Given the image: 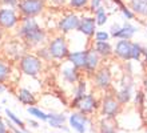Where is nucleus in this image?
I'll use <instances>...</instances> for the list:
<instances>
[{"label": "nucleus", "instance_id": "412c9836", "mask_svg": "<svg viewBox=\"0 0 147 133\" xmlns=\"http://www.w3.org/2000/svg\"><path fill=\"white\" fill-rule=\"evenodd\" d=\"M27 112L31 116H34V117H36L38 120H42V121H48V114L44 113L42 109H39V108H36V106H30L27 109Z\"/></svg>", "mask_w": 147, "mask_h": 133}, {"label": "nucleus", "instance_id": "c756f323", "mask_svg": "<svg viewBox=\"0 0 147 133\" xmlns=\"http://www.w3.org/2000/svg\"><path fill=\"white\" fill-rule=\"evenodd\" d=\"M88 0H71V5L76 8H80V7H84L86 4H87Z\"/></svg>", "mask_w": 147, "mask_h": 133}, {"label": "nucleus", "instance_id": "ddd939ff", "mask_svg": "<svg viewBox=\"0 0 147 133\" xmlns=\"http://www.w3.org/2000/svg\"><path fill=\"white\" fill-rule=\"evenodd\" d=\"M95 24H96V21L92 17H83L80 20V24H79L78 29L82 33H84L86 36H91L95 32Z\"/></svg>", "mask_w": 147, "mask_h": 133}, {"label": "nucleus", "instance_id": "f03ea898", "mask_svg": "<svg viewBox=\"0 0 147 133\" xmlns=\"http://www.w3.org/2000/svg\"><path fill=\"white\" fill-rule=\"evenodd\" d=\"M20 68L28 76H36L39 71H40V68H42V61L36 56L26 55L20 61Z\"/></svg>", "mask_w": 147, "mask_h": 133}, {"label": "nucleus", "instance_id": "bb28decb", "mask_svg": "<svg viewBox=\"0 0 147 133\" xmlns=\"http://www.w3.org/2000/svg\"><path fill=\"white\" fill-rule=\"evenodd\" d=\"M8 73H9V68L4 64L3 61L0 60V83H3L4 80L8 77Z\"/></svg>", "mask_w": 147, "mask_h": 133}, {"label": "nucleus", "instance_id": "c9c22d12", "mask_svg": "<svg viewBox=\"0 0 147 133\" xmlns=\"http://www.w3.org/2000/svg\"><path fill=\"white\" fill-rule=\"evenodd\" d=\"M142 99H143V95H142V93H138V95H136V103H138V101L142 103Z\"/></svg>", "mask_w": 147, "mask_h": 133}, {"label": "nucleus", "instance_id": "c85d7f7f", "mask_svg": "<svg viewBox=\"0 0 147 133\" xmlns=\"http://www.w3.org/2000/svg\"><path fill=\"white\" fill-rule=\"evenodd\" d=\"M95 39H96V41H107V39H109V33L105 32V31H99L95 33Z\"/></svg>", "mask_w": 147, "mask_h": 133}, {"label": "nucleus", "instance_id": "0eeeda50", "mask_svg": "<svg viewBox=\"0 0 147 133\" xmlns=\"http://www.w3.org/2000/svg\"><path fill=\"white\" fill-rule=\"evenodd\" d=\"M18 23L16 13L12 8H1L0 9V27L3 28H12Z\"/></svg>", "mask_w": 147, "mask_h": 133}, {"label": "nucleus", "instance_id": "f3484780", "mask_svg": "<svg viewBox=\"0 0 147 133\" xmlns=\"http://www.w3.org/2000/svg\"><path fill=\"white\" fill-rule=\"evenodd\" d=\"M18 99H19L20 103L24 104V105H34V104H35V97H34V95H32L28 89H26V88H23V89L19 91Z\"/></svg>", "mask_w": 147, "mask_h": 133}, {"label": "nucleus", "instance_id": "4468645a", "mask_svg": "<svg viewBox=\"0 0 147 133\" xmlns=\"http://www.w3.org/2000/svg\"><path fill=\"white\" fill-rule=\"evenodd\" d=\"M86 57H87V51L86 52H71L68 53V60L74 64V68H83L86 67Z\"/></svg>", "mask_w": 147, "mask_h": 133}, {"label": "nucleus", "instance_id": "aec40b11", "mask_svg": "<svg viewBox=\"0 0 147 133\" xmlns=\"http://www.w3.org/2000/svg\"><path fill=\"white\" fill-rule=\"evenodd\" d=\"M5 114H7L8 120H9V121H11L13 125L18 126V128H19L20 130H23V132H27V130H26V125H24V122L22 121V120H20V118L18 117V116H16L13 112H11L9 109H5Z\"/></svg>", "mask_w": 147, "mask_h": 133}, {"label": "nucleus", "instance_id": "9b49d317", "mask_svg": "<svg viewBox=\"0 0 147 133\" xmlns=\"http://www.w3.org/2000/svg\"><path fill=\"white\" fill-rule=\"evenodd\" d=\"M131 47L132 43H130L128 40H120L115 47V53L124 60H128L131 59Z\"/></svg>", "mask_w": 147, "mask_h": 133}, {"label": "nucleus", "instance_id": "b1692460", "mask_svg": "<svg viewBox=\"0 0 147 133\" xmlns=\"http://www.w3.org/2000/svg\"><path fill=\"white\" fill-rule=\"evenodd\" d=\"M95 15H96V24H99V25H103L107 21V15H106V11L103 7L98 8L95 11Z\"/></svg>", "mask_w": 147, "mask_h": 133}, {"label": "nucleus", "instance_id": "2f4dec72", "mask_svg": "<svg viewBox=\"0 0 147 133\" xmlns=\"http://www.w3.org/2000/svg\"><path fill=\"white\" fill-rule=\"evenodd\" d=\"M100 3H102V0H91V9L96 11L98 8L100 7Z\"/></svg>", "mask_w": 147, "mask_h": 133}, {"label": "nucleus", "instance_id": "6ab92c4d", "mask_svg": "<svg viewBox=\"0 0 147 133\" xmlns=\"http://www.w3.org/2000/svg\"><path fill=\"white\" fill-rule=\"evenodd\" d=\"M94 49L96 51V53L102 55V56H109V55H111V51H112L111 45L107 41H96Z\"/></svg>", "mask_w": 147, "mask_h": 133}, {"label": "nucleus", "instance_id": "f8f14e48", "mask_svg": "<svg viewBox=\"0 0 147 133\" xmlns=\"http://www.w3.org/2000/svg\"><path fill=\"white\" fill-rule=\"evenodd\" d=\"M95 83H96V87L102 88V89L109 88L110 84H111V73H110L109 69H100L95 76Z\"/></svg>", "mask_w": 147, "mask_h": 133}, {"label": "nucleus", "instance_id": "f704fd0d", "mask_svg": "<svg viewBox=\"0 0 147 133\" xmlns=\"http://www.w3.org/2000/svg\"><path fill=\"white\" fill-rule=\"evenodd\" d=\"M28 124L31 125V128H39V124L36 121H34V120H30V121H28Z\"/></svg>", "mask_w": 147, "mask_h": 133}, {"label": "nucleus", "instance_id": "4be33fe9", "mask_svg": "<svg viewBox=\"0 0 147 133\" xmlns=\"http://www.w3.org/2000/svg\"><path fill=\"white\" fill-rule=\"evenodd\" d=\"M116 99H118V103H127V101H130V99H131V91H130V88H123L120 92H118L116 93Z\"/></svg>", "mask_w": 147, "mask_h": 133}, {"label": "nucleus", "instance_id": "f257e3e1", "mask_svg": "<svg viewBox=\"0 0 147 133\" xmlns=\"http://www.w3.org/2000/svg\"><path fill=\"white\" fill-rule=\"evenodd\" d=\"M19 35L30 44H39L44 40V32L36 23V20L32 17L24 19V23L20 28Z\"/></svg>", "mask_w": 147, "mask_h": 133}, {"label": "nucleus", "instance_id": "ea45409f", "mask_svg": "<svg viewBox=\"0 0 147 133\" xmlns=\"http://www.w3.org/2000/svg\"><path fill=\"white\" fill-rule=\"evenodd\" d=\"M3 91H4V88H3V85L0 84V92H3Z\"/></svg>", "mask_w": 147, "mask_h": 133}, {"label": "nucleus", "instance_id": "e433bc0d", "mask_svg": "<svg viewBox=\"0 0 147 133\" xmlns=\"http://www.w3.org/2000/svg\"><path fill=\"white\" fill-rule=\"evenodd\" d=\"M54 3H56V4H62V3H64L66 0H52Z\"/></svg>", "mask_w": 147, "mask_h": 133}, {"label": "nucleus", "instance_id": "6e6552de", "mask_svg": "<svg viewBox=\"0 0 147 133\" xmlns=\"http://www.w3.org/2000/svg\"><path fill=\"white\" fill-rule=\"evenodd\" d=\"M102 110L107 118H114L119 113V103L112 97H106L102 103Z\"/></svg>", "mask_w": 147, "mask_h": 133}, {"label": "nucleus", "instance_id": "2eb2a0df", "mask_svg": "<svg viewBox=\"0 0 147 133\" xmlns=\"http://www.w3.org/2000/svg\"><path fill=\"white\" fill-rule=\"evenodd\" d=\"M98 63H99V56L95 52V49H88L87 51V57H86L84 68L88 69V71H94L98 67Z\"/></svg>", "mask_w": 147, "mask_h": 133}, {"label": "nucleus", "instance_id": "a211bd4d", "mask_svg": "<svg viewBox=\"0 0 147 133\" xmlns=\"http://www.w3.org/2000/svg\"><path fill=\"white\" fill-rule=\"evenodd\" d=\"M131 8L136 13L147 16V0H131Z\"/></svg>", "mask_w": 147, "mask_h": 133}, {"label": "nucleus", "instance_id": "39448f33", "mask_svg": "<svg viewBox=\"0 0 147 133\" xmlns=\"http://www.w3.org/2000/svg\"><path fill=\"white\" fill-rule=\"evenodd\" d=\"M48 52H50L51 57H55V59H63V57L68 56V49H67V45H66V40L63 37L54 39L50 43Z\"/></svg>", "mask_w": 147, "mask_h": 133}, {"label": "nucleus", "instance_id": "9d476101", "mask_svg": "<svg viewBox=\"0 0 147 133\" xmlns=\"http://www.w3.org/2000/svg\"><path fill=\"white\" fill-rule=\"evenodd\" d=\"M66 116L60 113H50L48 114V124L52 128H56V129H62L66 133H70V129L64 126V122H66Z\"/></svg>", "mask_w": 147, "mask_h": 133}, {"label": "nucleus", "instance_id": "423d86ee", "mask_svg": "<svg viewBox=\"0 0 147 133\" xmlns=\"http://www.w3.org/2000/svg\"><path fill=\"white\" fill-rule=\"evenodd\" d=\"M68 122H70V126L76 133H86L87 129H88V124H90L87 116L82 114L80 112L71 114L70 118H68Z\"/></svg>", "mask_w": 147, "mask_h": 133}, {"label": "nucleus", "instance_id": "20e7f679", "mask_svg": "<svg viewBox=\"0 0 147 133\" xmlns=\"http://www.w3.org/2000/svg\"><path fill=\"white\" fill-rule=\"evenodd\" d=\"M18 5L23 15L31 17V16H35L42 12L44 4L42 0H20Z\"/></svg>", "mask_w": 147, "mask_h": 133}, {"label": "nucleus", "instance_id": "79ce46f5", "mask_svg": "<svg viewBox=\"0 0 147 133\" xmlns=\"http://www.w3.org/2000/svg\"><path fill=\"white\" fill-rule=\"evenodd\" d=\"M146 133H147V132H146Z\"/></svg>", "mask_w": 147, "mask_h": 133}, {"label": "nucleus", "instance_id": "58836bf2", "mask_svg": "<svg viewBox=\"0 0 147 133\" xmlns=\"http://www.w3.org/2000/svg\"><path fill=\"white\" fill-rule=\"evenodd\" d=\"M3 37V31H1V28H0V39Z\"/></svg>", "mask_w": 147, "mask_h": 133}, {"label": "nucleus", "instance_id": "a19ab883", "mask_svg": "<svg viewBox=\"0 0 147 133\" xmlns=\"http://www.w3.org/2000/svg\"><path fill=\"white\" fill-rule=\"evenodd\" d=\"M144 88H146V91H147V79H146V81H144Z\"/></svg>", "mask_w": 147, "mask_h": 133}, {"label": "nucleus", "instance_id": "393cba45", "mask_svg": "<svg viewBox=\"0 0 147 133\" xmlns=\"http://www.w3.org/2000/svg\"><path fill=\"white\" fill-rule=\"evenodd\" d=\"M99 133H116V129L114 125L103 120V121H100V125H99Z\"/></svg>", "mask_w": 147, "mask_h": 133}, {"label": "nucleus", "instance_id": "dca6fc26", "mask_svg": "<svg viewBox=\"0 0 147 133\" xmlns=\"http://www.w3.org/2000/svg\"><path fill=\"white\" fill-rule=\"evenodd\" d=\"M136 32V28L134 25H131V24L126 23L122 28H120V31L118 32L116 35H114V37H119L122 39V40H128V39H131V36Z\"/></svg>", "mask_w": 147, "mask_h": 133}, {"label": "nucleus", "instance_id": "4c0bfd02", "mask_svg": "<svg viewBox=\"0 0 147 133\" xmlns=\"http://www.w3.org/2000/svg\"><path fill=\"white\" fill-rule=\"evenodd\" d=\"M143 53H144V56H146V61H147V49H143Z\"/></svg>", "mask_w": 147, "mask_h": 133}, {"label": "nucleus", "instance_id": "72a5a7b5", "mask_svg": "<svg viewBox=\"0 0 147 133\" xmlns=\"http://www.w3.org/2000/svg\"><path fill=\"white\" fill-rule=\"evenodd\" d=\"M122 11H123V15L126 16L127 19H132V17H134V13H132V12L130 11V9H127V8H126V7H123V8H122Z\"/></svg>", "mask_w": 147, "mask_h": 133}, {"label": "nucleus", "instance_id": "473e14b6", "mask_svg": "<svg viewBox=\"0 0 147 133\" xmlns=\"http://www.w3.org/2000/svg\"><path fill=\"white\" fill-rule=\"evenodd\" d=\"M3 3L5 4V5H9V8H13L18 5V0H3Z\"/></svg>", "mask_w": 147, "mask_h": 133}, {"label": "nucleus", "instance_id": "7c9ffc66", "mask_svg": "<svg viewBox=\"0 0 147 133\" xmlns=\"http://www.w3.org/2000/svg\"><path fill=\"white\" fill-rule=\"evenodd\" d=\"M0 133H8L7 124L4 122V120L1 117H0Z\"/></svg>", "mask_w": 147, "mask_h": 133}, {"label": "nucleus", "instance_id": "a878e982", "mask_svg": "<svg viewBox=\"0 0 147 133\" xmlns=\"http://www.w3.org/2000/svg\"><path fill=\"white\" fill-rule=\"evenodd\" d=\"M142 53H143L142 47H140L139 44H136V43H132V47H131V59H134V60H138Z\"/></svg>", "mask_w": 147, "mask_h": 133}, {"label": "nucleus", "instance_id": "7ed1b4c3", "mask_svg": "<svg viewBox=\"0 0 147 133\" xmlns=\"http://www.w3.org/2000/svg\"><path fill=\"white\" fill-rule=\"evenodd\" d=\"M72 106L78 108L82 114H88L98 106V103L92 95H84L80 99H74Z\"/></svg>", "mask_w": 147, "mask_h": 133}, {"label": "nucleus", "instance_id": "cd10ccee", "mask_svg": "<svg viewBox=\"0 0 147 133\" xmlns=\"http://www.w3.org/2000/svg\"><path fill=\"white\" fill-rule=\"evenodd\" d=\"M84 91H86V83H84V81H80V83H79V85H78L75 99H80L82 96H84Z\"/></svg>", "mask_w": 147, "mask_h": 133}, {"label": "nucleus", "instance_id": "1a4fd4ad", "mask_svg": "<svg viewBox=\"0 0 147 133\" xmlns=\"http://www.w3.org/2000/svg\"><path fill=\"white\" fill-rule=\"evenodd\" d=\"M79 24H80V20L76 15H67L66 17H63L59 23V28L63 31V32H70L72 29H78L79 28Z\"/></svg>", "mask_w": 147, "mask_h": 133}, {"label": "nucleus", "instance_id": "5701e85b", "mask_svg": "<svg viewBox=\"0 0 147 133\" xmlns=\"http://www.w3.org/2000/svg\"><path fill=\"white\" fill-rule=\"evenodd\" d=\"M63 77L68 81V83H74L78 80V72L76 68H64L63 69Z\"/></svg>", "mask_w": 147, "mask_h": 133}]
</instances>
